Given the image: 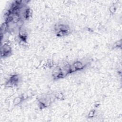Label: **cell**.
<instances>
[{"mask_svg": "<svg viewBox=\"0 0 122 122\" xmlns=\"http://www.w3.org/2000/svg\"><path fill=\"white\" fill-rule=\"evenodd\" d=\"M95 113H96V110L95 109H92L87 114V117L89 119L93 118L95 116Z\"/></svg>", "mask_w": 122, "mask_h": 122, "instance_id": "obj_9", "label": "cell"}, {"mask_svg": "<svg viewBox=\"0 0 122 122\" xmlns=\"http://www.w3.org/2000/svg\"><path fill=\"white\" fill-rule=\"evenodd\" d=\"M72 64L76 69L77 71H81V70L84 69L87 65L86 64L84 63L83 62H82V61H75L73 62V63Z\"/></svg>", "mask_w": 122, "mask_h": 122, "instance_id": "obj_5", "label": "cell"}, {"mask_svg": "<svg viewBox=\"0 0 122 122\" xmlns=\"http://www.w3.org/2000/svg\"><path fill=\"white\" fill-rule=\"evenodd\" d=\"M55 98L58 100L62 101L65 99V96L64 94L61 92H58L56 93L54 95Z\"/></svg>", "mask_w": 122, "mask_h": 122, "instance_id": "obj_8", "label": "cell"}, {"mask_svg": "<svg viewBox=\"0 0 122 122\" xmlns=\"http://www.w3.org/2000/svg\"><path fill=\"white\" fill-rule=\"evenodd\" d=\"M54 30L55 31L59 30H67L71 32V29L70 26L66 23H58L54 26Z\"/></svg>", "mask_w": 122, "mask_h": 122, "instance_id": "obj_4", "label": "cell"}, {"mask_svg": "<svg viewBox=\"0 0 122 122\" xmlns=\"http://www.w3.org/2000/svg\"><path fill=\"white\" fill-rule=\"evenodd\" d=\"M23 101H24V100H23V98L22 97L21 95H20V96H18V97H16L13 100V103L14 105L16 106V105H18L20 104Z\"/></svg>", "mask_w": 122, "mask_h": 122, "instance_id": "obj_7", "label": "cell"}, {"mask_svg": "<svg viewBox=\"0 0 122 122\" xmlns=\"http://www.w3.org/2000/svg\"><path fill=\"white\" fill-rule=\"evenodd\" d=\"M12 54V49L10 45L7 42L1 44L0 47V56L4 58L10 56Z\"/></svg>", "mask_w": 122, "mask_h": 122, "instance_id": "obj_1", "label": "cell"}, {"mask_svg": "<svg viewBox=\"0 0 122 122\" xmlns=\"http://www.w3.org/2000/svg\"><path fill=\"white\" fill-rule=\"evenodd\" d=\"M71 33V31L62 30H59L55 31V34L58 37H63L68 35Z\"/></svg>", "mask_w": 122, "mask_h": 122, "instance_id": "obj_6", "label": "cell"}, {"mask_svg": "<svg viewBox=\"0 0 122 122\" xmlns=\"http://www.w3.org/2000/svg\"><path fill=\"white\" fill-rule=\"evenodd\" d=\"M112 47H113V48H114V49L118 48L119 47H121V41H117V42H115L114 43V44L113 45Z\"/></svg>", "mask_w": 122, "mask_h": 122, "instance_id": "obj_12", "label": "cell"}, {"mask_svg": "<svg viewBox=\"0 0 122 122\" xmlns=\"http://www.w3.org/2000/svg\"><path fill=\"white\" fill-rule=\"evenodd\" d=\"M76 71H77L76 69L73 66V65L72 64L70 65V67H69V74H71V73L75 72Z\"/></svg>", "mask_w": 122, "mask_h": 122, "instance_id": "obj_11", "label": "cell"}, {"mask_svg": "<svg viewBox=\"0 0 122 122\" xmlns=\"http://www.w3.org/2000/svg\"><path fill=\"white\" fill-rule=\"evenodd\" d=\"M20 76L19 75L14 74L11 75L6 81L5 85L7 87H13L17 86L20 81Z\"/></svg>", "mask_w": 122, "mask_h": 122, "instance_id": "obj_2", "label": "cell"}, {"mask_svg": "<svg viewBox=\"0 0 122 122\" xmlns=\"http://www.w3.org/2000/svg\"><path fill=\"white\" fill-rule=\"evenodd\" d=\"M116 10H117V8L115 5H112L110 7L109 9V11L112 15H113L114 14H115V13L116 12Z\"/></svg>", "mask_w": 122, "mask_h": 122, "instance_id": "obj_10", "label": "cell"}, {"mask_svg": "<svg viewBox=\"0 0 122 122\" xmlns=\"http://www.w3.org/2000/svg\"><path fill=\"white\" fill-rule=\"evenodd\" d=\"M32 10L30 9V8L27 7L24 8L22 10L21 12L20 15L21 16L22 19L25 20H28L30 19V17L32 15Z\"/></svg>", "mask_w": 122, "mask_h": 122, "instance_id": "obj_3", "label": "cell"}]
</instances>
